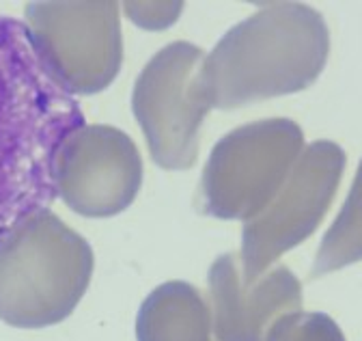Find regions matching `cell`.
<instances>
[{
    "instance_id": "5",
    "label": "cell",
    "mask_w": 362,
    "mask_h": 341,
    "mask_svg": "<svg viewBox=\"0 0 362 341\" xmlns=\"http://www.w3.org/2000/svg\"><path fill=\"white\" fill-rule=\"evenodd\" d=\"M345 168V151L317 141L302 151L287 182L261 214L244 227V285L255 283L283 253L322 223Z\"/></svg>"
},
{
    "instance_id": "2",
    "label": "cell",
    "mask_w": 362,
    "mask_h": 341,
    "mask_svg": "<svg viewBox=\"0 0 362 341\" xmlns=\"http://www.w3.org/2000/svg\"><path fill=\"white\" fill-rule=\"evenodd\" d=\"M330 50L324 18L296 3L263 7L226 33L201 65V89L211 106L306 89L322 74Z\"/></svg>"
},
{
    "instance_id": "3",
    "label": "cell",
    "mask_w": 362,
    "mask_h": 341,
    "mask_svg": "<svg viewBox=\"0 0 362 341\" xmlns=\"http://www.w3.org/2000/svg\"><path fill=\"white\" fill-rule=\"evenodd\" d=\"M93 272L84 238L50 209L24 221L0 240V318L20 328L65 320Z\"/></svg>"
},
{
    "instance_id": "1",
    "label": "cell",
    "mask_w": 362,
    "mask_h": 341,
    "mask_svg": "<svg viewBox=\"0 0 362 341\" xmlns=\"http://www.w3.org/2000/svg\"><path fill=\"white\" fill-rule=\"evenodd\" d=\"M84 112L39 52L28 24L0 16V240L57 192V160Z\"/></svg>"
},
{
    "instance_id": "6",
    "label": "cell",
    "mask_w": 362,
    "mask_h": 341,
    "mask_svg": "<svg viewBox=\"0 0 362 341\" xmlns=\"http://www.w3.org/2000/svg\"><path fill=\"white\" fill-rule=\"evenodd\" d=\"M203 61L201 50L177 41L143 69L136 84V117L164 168H190L194 162L197 130L211 108L201 89Z\"/></svg>"
},
{
    "instance_id": "7",
    "label": "cell",
    "mask_w": 362,
    "mask_h": 341,
    "mask_svg": "<svg viewBox=\"0 0 362 341\" xmlns=\"http://www.w3.org/2000/svg\"><path fill=\"white\" fill-rule=\"evenodd\" d=\"M28 28L45 63L76 96L102 91L121 65L117 5L30 3Z\"/></svg>"
},
{
    "instance_id": "8",
    "label": "cell",
    "mask_w": 362,
    "mask_h": 341,
    "mask_svg": "<svg viewBox=\"0 0 362 341\" xmlns=\"http://www.w3.org/2000/svg\"><path fill=\"white\" fill-rule=\"evenodd\" d=\"M141 186V156L117 127H80L57 160V192L82 216L106 219L127 207Z\"/></svg>"
},
{
    "instance_id": "10",
    "label": "cell",
    "mask_w": 362,
    "mask_h": 341,
    "mask_svg": "<svg viewBox=\"0 0 362 341\" xmlns=\"http://www.w3.org/2000/svg\"><path fill=\"white\" fill-rule=\"evenodd\" d=\"M269 341H345V337L324 313H289L272 326Z\"/></svg>"
},
{
    "instance_id": "4",
    "label": "cell",
    "mask_w": 362,
    "mask_h": 341,
    "mask_svg": "<svg viewBox=\"0 0 362 341\" xmlns=\"http://www.w3.org/2000/svg\"><path fill=\"white\" fill-rule=\"evenodd\" d=\"M302 130L287 119L244 125L211 154L203 201L218 219H257L287 182L302 156Z\"/></svg>"
},
{
    "instance_id": "9",
    "label": "cell",
    "mask_w": 362,
    "mask_h": 341,
    "mask_svg": "<svg viewBox=\"0 0 362 341\" xmlns=\"http://www.w3.org/2000/svg\"><path fill=\"white\" fill-rule=\"evenodd\" d=\"M362 260V162L341 214L328 229L320 253L313 262L310 277H322Z\"/></svg>"
}]
</instances>
